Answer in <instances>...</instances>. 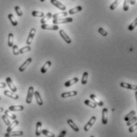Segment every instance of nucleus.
<instances>
[{
	"label": "nucleus",
	"instance_id": "1",
	"mask_svg": "<svg viewBox=\"0 0 137 137\" xmlns=\"http://www.w3.org/2000/svg\"><path fill=\"white\" fill-rule=\"evenodd\" d=\"M73 18H59V19H53V24L58 25V24H66V23L73 22Z\"/></svg>",
	"mask_w": 137,
	"mask_h": 137
},
{
	"label": "nucleus",
	"instance_id": "2",
	"mask_svg": "<svg viewBox=\"0 0 137 137\" xmlns=\"http://www.w3.org/2000/svg\"><path fill=\"white\" fill-rule=\"evenodd\" d=\"M34 88L33 86H31L28 88L27 96H26V104H31L32 100H33V97H34Z\"/></svg>",
	"mask_w": 137,
	"mask_h": 137
},
{
	"label": "nucleus",
	"instance_id": "3",
	"mask_svg": "<svg viewBox=\"0 0 137 137\" xmlns=\"http://www.w3.org/2000/svg\"><path fill=\"white\" fill-rule=\"evenodd\" d=\"M41 28L42 29H49V31H58V26L53 24V25H50L47 24V23H45V24H41Z\"/></svg>",
	"mask_w": 137,
	"mask_h": 137
},
{
	"label": "nucleus",
	"instance_id": "4",
	"mask_svg": "<svg viewBox=\"0 0 137 137\" xmlns=\"http://www.w3.org/2000/svg\"><path fill=\"white\" fill-rule=\"evenodd\" d=\"M50 2L53 6H54V7H56L59 10H61L62 11H65V10H66V7H65L64 4H62L61 2L57 1V0H50Z\"/></svg>",
	"mask_w": 137,
	"mask_h": 137
},
{
	"label": "nucleus",
	"instance_id": "5",
	"mask_svg": "<svg viewBox=\"0 0 137 137\" xmlns=\"http://www.w3.org/2000/svg\"><path fill=\"white\" fill-rule=\"evenodd\" d=\"M35 33H36V29L32 28L31 29V31H29V34L28 35V38H27V40H26V44L27 45H29L33 42V40H34V38Z\"/></svg>",
	"mask_w": 137,
	"mask_h": 137
},
{
	"label": "nucleus",
	"instance_id": "6",
	"mask_svg": "<svg viewBox=\"0 0 137 137\" xmlns=\"http://www.w3.org/2000/svg\"><path fill=\"white\" fill-rule=\"evenodd\" d=\"M96 120H97V117L94 116H92V118L88 120V122L85 125V127H84V130L85 131V132H88V131L93 127V125L94 124L95 122H96Z\"/></svg>",
	"mask_w": 137,
	"mask_h": 137
},
{
	"label": "nucleus",
	"instance_id": "7",
	"mask_svg": "<svg viewBox=\"0 0 137 137\" xmlns=\"http://www.w3.org/2000/svg\"><path fill=\"white\" fill-rule=\"evenodd\" d=\"M32 62V58L31 57H29L28 59H26V62H24L22 64V65L19 67V72H24V71L26 69V68L28 67V65H31V63Z\"/></svg>",
	"mask_w": 137,
	"mask_h": 137
},
{
	"label": "nucleus",
	"instance_id": "8",
	"mask_svg": "<svg viewBox=\"0 0 137 137\" xmlns=\"http://www.w3.org/2000/svg\"><path fill=\"white\" fill-rule=\"evenodd\" d=\"M6 81H7V85L9 86L11 92L16 93L17 92V88H16L15 85H14V83H13V81H12V80H11L10 77H7V78H6Z\"/></svg>",
	"mask_w": 137,
	"mask_h": 137
},
{
	"label": "nucleus",
	"instance_id": "9",
	"mask_svg": "<svg viewBox=\"0 0 137 137\" xmlns=\"http://www.w3.org/2000/svg\"><path fill=\"white\" fill-rule=\"evenodd\" d=\"M59 34H60L61 37L62 38V39L66 42L67 44H70L71 42H72V40H71V38L68 36V34L65 33L63 29H61L60 31H59Z\"/></svg>",
	"mask_w": 137,
	"mask_h": 137
},
{
	"label": "nucleus",
	"instance_id": "10",
	"mask_svg": "<svg viewBox=\"0 0 137 137\" xmlns=\"http://www.w3.org/2000/svg\"><path fill=\"white\" fill-rule=\"evenodd\" d=\"M120 85L122 88H126V89H131V90H137V87H136L135 85H132V84H129V83L121 82Z\"/></svg>",
	"mask_w": 137,
	"mask_h": 137
},
{
	"label": "nucleus",
	"instance_id": "11",
	"mask_svg": "<svg viewBox=\"0 0 137 137\" xmlns=\"http://www.w3.org/2000/svg\"><path fill=\"white\" fill-rule=\"evenodd\" d=\"M90 98L94 101L95 103H96L97 105L100 106V107H103L104 106V103H103V101L101 100L99 97H97L96 95H94V94H91L90 95Z\"/></svg>",
	"mask_w": 137,
	"mask_h": 137
},
{
	"label": "nucleus",
	"instance_id": "12",
	"mask_svg": "<svg viewBox=\"0 0 137 137\" xmlns=\"http://www.w3.org/2000/svg\"><path fill=\"white\" fill-rule=\"evenodd\" d=\"M77 95V91H70V92H66L62 93L61 97L62 98H68V97H72Z\"/></svg>",
	"mask_w": 137,
	"mask_h": 137
},
{
	"label": "nucleus",
	"instance_id": "13",
	"mask_svg": "<svg viewBox=\"0 0 137 137\" xmlns=\"http://www.w3.org/2000/svg\"><path fill=\"white\" fill-rule=\"evenodd\" d=\"M108 123V109L104 108L102 110V124H107Z\"/></svg>",
	"mask_w": 137,
	"mask_h": 137
},
{
	"label": "nucleus",
	"instance_id": "14",
	"mask_svg": "<svg viewBox=\"0 0 137 137\" xmlns=\"http://www.w3.org/2000/svg\"><path fill=\"white\" fill-rule=\"evenodd\" d=\"M4 95H5V96L8 97L12 98L14 100H18V99H19V95H17L14 93L8 91V90H5L4 91Z\"/></svg>",
	"mask_w": 137,
	"mask_h": 137
},
{
	"label": "nucleus",
	"instance_id": "15",
	"mask_svg": "<svg viewBox=\"0 0 137 137\" xmlns=\"http://www.w3.org/2000/svg\"><path fill=\"white\" fill-rule=\"evenodd\" d=\"M34 95L35 99H36V101H37L38 104L40 105V106L42 105L43 104V101H42V99H41V95H40L39 92L38 91H34Z\"/></svg>",
	"mask_w": 137,
	"mask_h": 137
},
{
	"label": "nucleus",
	"instance_id": "16",
	"mask_svg": "<svg viewBox=\"0 0 137 137\" xmlns=\"http://www.w3.org/2000/svg\"><path fill=\"white\" fill-rule=\"evenodd\" d=\"M51 18H52V14H51L50 12L47 13L46 14H45V15L41 19V20H40L41 24H45V23H46L47 22H48V21L51 19Z\"/></svg>",
	"mask_w": 137,
	"mask_h": 137
},
{
	"label": "nucleus",
	"instance_id": "17",
	"mask_svg": "<svg viewBox=\"0 0 137 137\" xmlns=\"http://www.w3.org/2000/svg\"><path fill=\"white\" fill-rule=\"evenodd\" d=\"M67 124L70 126L71 128H73V131H75L76 132H79V128L77 127V125L73 121V120H71V119H69L67 120Z\"/></svg>",
	"mask_w": 137,
	"mask_h": 137
},
{
	"label": "nucleus",
	"instance_id": "18",
	"mask_svg": "<svg viewBox=\"0 0 137 137\" xmlns=\"http://www.w3.org/2000/svg\"><path fill=\"white\" fill-rule=\"evenodd\" d=\"M19 120H14V121L13 123H10L9 125H8V128H7V132H10L11 131H13V129H14L18 125H19Z\"/></svg>",
	"mask_w": 137,
	"mask_h": 137
},
{
	"label": "nucleus",
	"instance_id": "19",
	"mask_svg": "<svg viewBox=\"0 0 137 137\" xmlns=\"http://www.w3.org/2000/svg\"><path fill=\"white\" fill-rule=\"evenodd\" d=\"M78 81H79L78 77H74V78H73V79H71V80H69V81H68L65 82V84H64V85H65V87H70L71 85H75L76 83L78 82Z\"/></svg>",
	"mask_w": 137,
	"mask_h": 137
},
{
	"label": "nucleus",
	"instance_id": "20",
	"mask_svg": "<svg viewBox=\"0 0 137 137\" xmlns=\"http://www.w3.org/2000/svg\"><path fill=\"white\" fill-rule=\"evenodd\" d=\"M23 135V132L22 131H16V132H7L5 134V136L7 137V136H21Z\"/></svg>",
	"mask_w": 137,
	"mask_h": 137
},
{
	"label": "nucleus",
	"instance_id": "21",
	"mask_svg": "<svg viewBox=\"0 0 137 137\" xmlns=\"http://www.w3.org/2000/svg\"><path fill=\"white\" fill-rule=\"evenodd\" d=\"M51 65H52V62H50V61L46 62L45 63V65H43V67L41 69V73H45L47 71H48V69L50 68Z\"/></svg>",
	"mask_w": 137,
	"mask_h": 137
},
{
	"label": "nucleus",
	"instance_id": "22",
	"mask_svg": "<svg viewBox=\"0 0 137 137\" xmlns=\"http://www.w3.org/2000/svg\"><path fill=\"white\" fill-rule=\"evenodd\" d=\"M8 109L11 112L22 111L23 109H24V107H23L22 105H12V106H10Z\"/></svg>",
	"mask_w": 137,
	"mask_h": 137
},
{
	"label": "nucleus",
	"instance_id": "23",
	"mask_svg": "<svg viewBox=\"0 0 137 137\" xmlns=\"http://www.w3.org/2000/svg\"><path fill=\"white\" fill-rule=\"evenodd\" d=\"M68 14L67 11H62L61 13H57V14H52V18L53 19H59V18H64V17H66Z\"/></svg>",
	"mask_w": 137,
	"mask_h": 137
},
{
	"label": "nucleus",
	"instance_id": "24",
	"mask_svg": "<svg viewBox=\"0 0 137 137\" xmlns=\"http://www.w3.org/2000/svg\"><path fill=\"white\" fill-rule=\"evenodd\" d=\"M84 104H85V105L90 107L92 109H96L97 106V104L95 103L93 100H85L84 101Z\"/></svg>",
	"mask_w": 137,
	"mask_h": 137
},
{
	"label": "nucleus",
	"instance_id": "25",
	"mask_svg": "<svg viewBox=\"0 0 137 137\" xmlns=\"http://www.w3.org/2000/svg\"><path fill=\"white\" fill-rule=\"evenodd\" d=\"M81 10H82V7H81V6H77V7H76L73 9H70L69 10V14H74L78 13L79 11H81Z\"/></svg>",
	"mask_w": 137,
	"mask_h": 137
},
{
	"label": "nucleus",
	"instance_id": "26",
	"mask_svg": "<svg viewBox=\"0 0 137 137\" xmlns=\"http://www.w3.org/2000/svg\"><path fill=\"white\" fill-rule=\"evenodd\" d=\"M4 112H5V115L7 116L8 118L10 119H12V120H16V118H17V116L13 114L12 112H11V111H10L9 109L8 110H4Z\"/></svg>",
	"mask_w": 137,
	"mask_h": 137
},
{
	"label": "nucleus",
	"instance_id": "27",
	"mask_svg": "<svg viewBox=\"0 0 137 137\" xmlns=\"http://www.w3.org/2000/svg\"><path fill=\"white\" fill-rule=\"evenodd\" d=\"M41 125H42V124L40 121H38L36 124V132H35V134H36L37 136H39L41 134Z\"/></svg>",
	"mask_w": 137,
	"mask_h": 137
},
{
	"label": "nucleus",
	"instance_id": "28",
	"mask_svg": "<svg viewBox=\"0 0 137 137\" xmlns=\"http://www.w3.org/2000/svg\"><path fill=\"white\" fill-rule=\"evenodd\" d=\"M8 19H9V20L10 21L11 24H12L13 26H16L18 25V21L15 19L14 16L12 14H8Z\"/></svg>",
	"mask_w": 137,
	"mask_h": 137
},
{
	"label": "nucleus",
	"instance_id": "29",
	"mask_svg": "<svg viewBox=\"0 0 137 137\" xmlns=\"http://www.w3.org/2000/svg\"><path fill=\"white\" fill-rule=\"evenodd\" d=\"M121 2H122V0H115V1L111 4V6H110V10H114L116 8L118 7V6L120 5V3Z\"/></svg>",
	"mask_w": 137,
	"mask_h": 137
},
{
	"label": "nucleus",
	"instance_id": "30",
	"mask_svg": "<svg viewBox=\"0 0 137 137\" xmlns=\"http://www.w3.org/2000/svg\"><path fill=\"white\" fill-rule=\"evenodd\" d=\"M14 45V34L12 33H10L8 35V46L12 47Z\"/></svg>",
	"mask_w": 137,
	"mask_h": 137
},
{
	"label": "nucleus",
	"instance_id": "31",
	"mask_svg": "<svg viewBox=\"0 0 137 137\" xmlns=\"http://www.w3.org/2000/svg\"><path fill=\"white\" fill-rule=\"evenodd\" d=\"M31 47L29 46V45H27L26 46H24V47H22V49L19 50V54H23V53H27L29 51H31Z\"/></svg>",
	"mask_w": 137,
	"mask_h": 137
},
{
	"label": "nucleus",
	"instance_id": "32",
	"mask_svg": "<svg viewBox=\"0 0 137 137\" xmlns=\"http://www.w3.org/2000/svg\"><path fill=\"white\" fill-rule=\"evenodd\" d=\"M88 72H85L83 73L82 76V79H81V84L82 85H86L88 82Z\"/></svg>",
	"mask_w": 137,
	"mask_h": 137
},
{
	"label": "nucleus",
	"instance_id": "33",
	"mask_svg": "<svg viewBox=\"0 0 137 137\" xmlns=\"http://www.w3.org/2000/svg\"><path fill=\"white\" fill-rule=\"evenodd\" d=\"M41 134H43V135H45V136H50V137H54V136H55L54 133H53V132H50V131H48L47 129L41 130Z\"/></svg>",
	"mask_w": 137,
	"mask_h": 137
},
{
	"label": "nucleus",
	"instance_id": "34",
	"mask_svg": "<svg viewBox=\"0 0 137 137\" xmlns=\"http://www.w3.org/2000/svg\"><path fill=\"white\" fill-rule=\"evenodd\" d=\"M32 15L34 17H38V18H42L45 14L43 12H41V11H37V10H34L32 11Z\"/></svg>",
	"mask_w": 137,
	"mask_h": 137
},
{
	"label": "nucleus",
	"instance_id": "35",
	"mask_svg": "<svg viewBox=\"0 0 137 137\" xmlns=\"http://www.w3.org/2000/svg\"><path fill=\"white\" fill-rule=\"evenodd\" d=\"M135 116V111H134V110H132V111H131L128 114H127L126 116H125V117H124V120L125 121H128L129 119H131L132 116Z\"/></svg>",
	"mask_w": 137,
	"mask_h": 137
},
{
	"label": "nucleus",
	"instance_id": "36",
	"mask_svg": "<svg viewBox=\"0 0 137 137\" xmlns=\"http://www.w3.org/2000/svg\"><path fill=\"white\" fill-rule=\"evenodd\" d=\"M136 25H137V19H135L131 24L128 26V31H133V29L136 27Z\"/></svg>",
	"mask_w": 137,
	"mask_h": 137
},
{
	"label": "nucleus",
	"instance_id": "37",
	"mask_svg": "<svg viewBox=\"0 0 137 137\" xmlns=\"http://www.w3.org/2000/svg\"><path fill=\"white\" fill-rule=\"evenodd\" d=\"M129 6H130V0H124L123 9L124 11H128L129 10Z\"/></svg>",
	"mask_w": 137,
	"mask_h": 137
},
{
	"label": "nucleus",
	"instance_id": "38",
	"mask_svg": "<svg viewBox=\"0 0 137 137\" xmlns=\"http://www.w3.org/2000/svg\"><path fill=\"white\" fill-rule=\"evenodd\" d=\"M137 121V117L135 116H132L131 119H129V120L127 121V125L129 127L130 125H132V124H134L135 122H136Z\"/></svg>",
	"mask_w": 137,
	"mask_h": 137
},
{
	"label": "nucleus",
	"instance_id": "39",
	"mask_svg": "<svg viewBox=\"0 0 137 137\" xmlns=\"http://www.w3.org/2000/svg\"><path fill=\"white\" fill-rule=\"evenodd\" d=\"M14 10H15L16 14L19 15V17H21V16L23 15L22 10V9L20 8V7H19V6H16V7H14Z\"/></svg>",
	"mask_w": 137,
	"mask_h": 137
},
{
	"label": "nucleus",
	"instance_id": "40",
	"mask_svg": "<svg viewBox=\"0 0 137 137\" xmlns=\"http://www.w3.org/2000/svg\"><path fill=\"white\" fill-rule=\"evenodd\" d=\"M136 128H137V123L136 122H135L134 124H132V125H130L129 126V129H128V131H129V132H134L136 130Z\"/></svg>",
	"mask_w": 137,
	"mask_h": 137
},
{
	"label": "nucleus",
	"instance_id": "41",
	"mask_svg": "<svg viewBox=\"0 0 137 137\" xmlns=\"http://www.w3.org/2000/svg\"><path fill=\"white\" fill-rule=\"evenodd\" d=\"M98 32H99V34H100L104 37H105V36L108 35V32H107V31H105V29L104 28H102V27H100L98 29Z\"/></svg>",
	"mask_w": 137,
	"mask_h": 137
},
{
	"label": "nucleus",
	"instance_id": "42",
	"mask_svg": "<svg viewBox=\"0 0 137 137\" xmlns=\"http://www.w3.org/2000/svg\"><path fill=\"white\" fill-rule=\"evenodd\" d=\"M13 53H14V55L17 56V55H19V47H18L17 45H13Z\"/></svg>",
	"mask_w": 137,
	"mask_h": 137
},
{
	"label": "nucleus",
	"instance_id": "43",
	"mask_svg": "<svg viewBox=\"0 0 137 137\" xmlns=\"http://www.w3.org/2000/svg\"><path fill=\"white\" fill-rule=\"evenodd\" d=\"M2 119H3V122L5 123V124L7 125V126L10 124V120H9V118H8L7 116H6V115H3V116H2Z\"/></svg>",
	"mask_w": 137,
	"mask_h": 137
},
{
	"label": "nucleus",
	"instance_id": "44",
	"mask_svg": "<svg viewBox=\"0 0 137 137\" xmlns=\"http://www.w3.org/2000/svg\"><path fill=\"white\" fill-rule=\"evenodd\" d=\"M6 86H7V85H6L5 83H3V82H0V88H4Z\"/></svg>",
	"mask_w": 137,
	"mask_h": 137
},
{
	"label": "nucleus",
	"instance_id": "45",
	"mask_svg": "<svg viewBox=\"0 0 137 137\" xmlns=\"http://www.w3.org/2000/svg\"><path fill=\"white\" fill-rule=\"evenodd\" d=\"M135 2H136V0H130V4L131 5H135Z\"/></svg>",
	"mask_w": 137,
	"mask_h": 137
},
{
	"label": "nucleus",
	"instance_id": "46",
	"mask_svg": "<svg viewBox=\"0 0 137 137\" xmlns=\"http://www.w3.org/2000/svg\"><path fill=\"white\" fill-rule=\"evenodd\" d=\"M65 133H66V131H65V130H64L63 132H62L60 135H59V136H64V135H65Z\"/></svg>",
	"mask_w": 137,
	"mask_h": 137
},
{
	"label": "nucleus",
	"instance_id": "47",
	"mask_svg": "<svg viewBox=\"0 0 137 137\" xmlns=\"http://www.w3.org/2000/svg\"><path fill=\"white\" fill-rule=\"evenodd\" d=\"M4 112V109L2 108V107H0V112Z\"/></svg>",
	"mask_w": 137,
	"mask_h": 137
},
{
	"label": "nucleus",
	"instance_id": "48",
	"mask_svg": "<svg viewBox=\"0 0 137 137\" xmlns=\"http://www.w3.org/2000/svg\"><path fill=\"white\" fill-rule=\"evenodd\" d=\"M40 1H41V3H43V2H45V0H40Z\"/></svg>",
	"mask_w": 137,
	"mask_h": 137
},
{
	"label": "nucleus",
	"instance_id": "49",
	"mask_svg": "<svg viewBox=\"0 0 137 137\" xmlns=\"http://www.w3.org/2000/svg\"><path fill=\"white\" fill-rule=\"evenodd\" d=\"M0 100H1V97H0Z\"/></svg>",
	"mask_w": 137,
	"mask_h": 137
}]
</instances>
